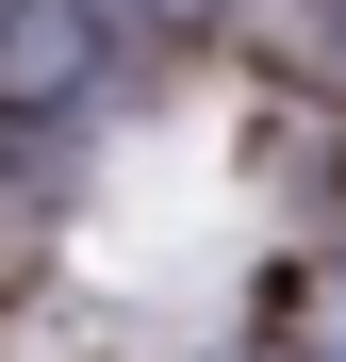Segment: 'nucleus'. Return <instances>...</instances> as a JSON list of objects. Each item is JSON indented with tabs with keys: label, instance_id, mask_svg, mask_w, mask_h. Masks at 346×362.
Here are the masks:
<instances>
[{
	"label": "nucleus",
	"instance_id": "1",
	"mask_svg": "<svg viewBox=\"0 0 346 362\" xmlns=\"http://www.w3.org/2000/svg\"><path fill=\"white\" fill-rule=\"evenodd\" d=\"M99 66H115V0H0V132L83 115Z\"/></svg>",
	"mask_w": 346,
	"mask_h": 362
},
{
	"label": "nucleus",
	"instance_id": "2",
	"mask_svg": "<svg viewBox=\"0 0 346 362\" xmlns=\"http://www.w3.org/2000/svg\"><path fill=\"white\" fill-rule=\"evenodd\" d=\"M149 17H214V0H149Z\"/></svg>",
	"mask_w": 346,
	"mask_h": 362
},
{
	"label": "nucleus",
	"instance_id": "3",
	"mask_svg": "<svg viewBox=\"0 0 346 362\" xmlns=\"http://www.w3.org/2000/svg\"><path fill=\"white\" fill-rule=\"evenodd\" d=\"M330 362H346V329H330Z\"/></svg>",
	"mask_w": 346,
	"mask_h": 362
},
{
	"label": "nucleus",
	"instance_id": "4",
	"mask_svg": "<svg viewBox=\"0 0 346 362\" xmlns=\"http://www.w3.org/2000/svg\"><path fill=\"white\" fill-rule=\"evenodd\" d=\"M330 17H346V0H330Z\"/></svg>",
	"mask_w": 346,
	"mask_h": 362
}]
</instances>
